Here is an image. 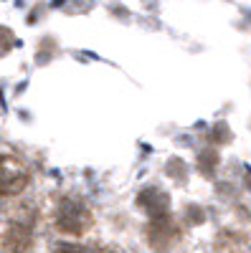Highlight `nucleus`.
<instances>
[{"label": "nucleus", "instance_id": "nucleus-1", "mask_svg": "<svg viewBox=\"0 0 251 253\" xmlns=\"http://www.w3.org/2000/svg\"><path fill=\"white\" fill-rule=\"evenodd\" d=\"M94 225V213L81 198L66 195L56 205V228L69 236H84Z\"/></svg>", "mask_w": 251, "mask_h": 253}, {"label": "nucleus", "instance_id": "nucleus-2", "mask_svg": "<svg viewBox=\"0 0 251 253\" xmlns=\"http://www.w3.org/2000/svg\"><path fill=\"white\" fill-rule=\"evenodd\" d=\"M28 180L31 172L23 160H18L15 155H0V195H20L28 187Z\"/></svg>", "mask_w": 251, "mask_h": 253}, {"label": "nucleus", "instance_id": "nucleus-3", "mask_svg": "<svg viewBox=\"0 0 251 253\" xmlns=\"http://www.w3.org/2000/svg\"><path fill=\"white\" fill-rule=\"evenodd\" d=\"M140 208L148 210L150 218H160V215H167V208H170V200H167L165 193L160 190H145V193L137 198Z\"/></svg>", "mask_w": 251, "mask_h": 253}, {"label": "nucleus", "instance_id": "nucleus-4", "mask_svg": "<svg viewBox=\"0 0 251 253\" xmlns=\"http://www.w3.org/2000/svg\"><path fill=\"white\" fill-rule=\"evenodd\" d=\"M33 246V238H31V230L23 228V225H8L5 233H3V248L5 251H28Z\"/></svg>", "mask_w": 251, "mask_h": 253}, {"label": "nucleus", "instance_id": "nucleus-5", "mask_svg": "<svg viewBox=\"0 0 251 253\" xmlns=\"http://www.w3.org/2000/svg\"><path fill=\"white\" fill-rule=\"evenodd\" d=\"M148 233H150V243L152 246H165V241L170 243V241L178 238V228L167 215H160V218H155V223L150 225Z\"/></svg>", "mask_w": 251, "mask_h": 253}]
</instances>
